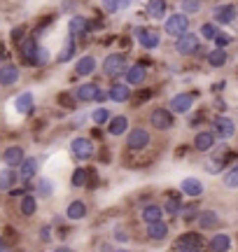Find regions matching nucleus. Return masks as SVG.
Instances as JSON below:
<instances>
[{"label": "nucleus", "instance_id": "51", "mask_svg": "<svg viewBox=\"0 0 238 252\" xmlns=\"http://www.w3.org/2000/svg\"><path fill=\"white\" fill-rule=\"evenodd\" d=\"M128 2H131V0H124V2H121V7H126V5H128Z\"/></svg>", "mask_w": 238, "mask_h": 252}, {"label": "nucleus", "instance_id": "37", "mask_svg": "<svg viewBox=\"0 0 238 252\" xmlns=\"http://www.w3.org/2000/svg\"><path fill=\"white\" fill-rule=\"evenodd\" d=\"M201 9V0H182V12L184 14H194Z\"/></svg>", "mask_w": 238, "mask_h": 252}, {"label": "nucleus", "instance_id": "7", "mask_svg": "<svg viewBox=\"0 0 238 252\" xmlns=\"http://www.w3.org/2000/svg\"><path fill=\"white\" fill-rule=\"evenodd\" d=\"M149 133H147V128H133L131 133H128V138H126V147L128 150H145L147 145H149Z\"/></svg>", "mask_w": 238, "mask_h": 252}, {"label": "nucleus", "instance_id": "28", "mask_svg": "<svg viewBox=\"0 0 238 252\" xmlns=\"http://www.w3.org/2000/svg\"><path fill=\"white\" fill-rule=\"evenodd\" d=\"M166 7H168L166 0H149V2H147V14H149L152 19H164L166 17Z\"/></svg>", "mask_w": 238, "mask_h": 252}, {"label": "nucleus", "instance_id": "8", "mask_svg": "<svg viewBox=\"0 0 238 252\" xmlns=\"http://www.w3.org/2000/svg\"><path fill=\"white\" fill-rule=\"evenodd\" d=\"M149 122H152V126H154L156 131H168V128L173 126V115H171V110L156 108V110H152Z\"/></svg>", "mask_w": 238, "mask_h": 252}, {"label": "nucleus", "instance_id": "19", "mask_svg": "<svg viewBox=\"0 0 238 252\" xmlns=\"http://www.w3.org/2000/svg\"><path fill=\"white\" fill-rule=\"evenodd\" d=\"M37 173V159L35 157H26L24 159V163L19 166V175H21V180H33Z\"/></svg>", "mask_w": 238, "mask_h": 252}, {"label": "nucleus", "instance_id": "46", "mask_svg": "<svg viewBox=\"0 0 238 252\" xmlns=\"http://www.w3.org/2000/svg\"><path fill=\"white\" fill-rule=\"evenodd\" d=\"M103 2H105V7L110 9V12H117V9L121 7V2H124V0H103Z\"/></svg>", "mask_w": 238, "mask_h": 252}, {"label": "nucleus", "instance_id": "41", "mask_svg": "<svg viewBox=\"0 0 238 252\" xmlns=\"http://www.w3.org/2000/svg\"><path fill=\"white\" fill-rule=\"evenodd\" d=\"M47 61H49V52H47L45 47H40L37 54H35V65H45Z\"/></svg>", "mask_w": 238, "mask_h": 252}, {"label": "nucleus", "instance_id": "9", "mask_svg": "<svg viewBox=\"0 0 238 252\" xmlns=\"http://www.w3.org/2000/svg\"><path fill=\"white\" fill-rule=\"evenodd\" d=\"M24 159H26V154H24V147H19V145H9L2 152V163L9 168H19L24 163Z\"/></svg>", "mask_w": 238, "mask_h": 252}, {"label": "nucleus", "instance_id": "49", "mask_svg": "<svg viewBox=\"0 0 238 252\" xmlns=\"http://www.w3.org/2000/svg\"><path fill=\"white\" fill-rule=\"evenodd\" d=\"M2 59H5V49H2V42H0V63H2Z\"/></svg>", "mask_w": 238, "mask_h": 252}, {"label": "nucleus", "instance_id": "16", "mask_svg": "<svg viewBox=\"0 0 238 252\" xmlns=\"http://www.w3.org/2000/svg\"><path fill=\"white\" fill-rule=\"evenodd\" d=\"M212 17H215L217 24L227 26V24H231V21L236 19V7H234V5H222V7H215Z\"/></svg>", "mask_w": 238, "mask_h": 252}, {"label": "nucleus", "instance_id": "25", "mask_svg": "<svg viewBox=\"0 0 238 252\" xmlns=\"http://www.w3.org/2000/svg\"><path fill=\"white\" fill-rule=\"evenodd\" d=\"M124 75H126V84H131V87H136V84H143V82H145V68H143V65H131V68H128L126 72H124Z\"/></svg>", "mask_w": 238, "mask_h": 252}, {"label": "nucleus", "instance_id": "26", "mask_svg": "<svg viewBox=\"0 0 238 252\" xmlns=\"http://www.w3.org/2000/svg\"><path fill=\"white\" fill-rule=\"evenodd\" d=\"M68 28H70V35L73 37H82V35H87V31H89V21L84 17H73L70 24H68Z\"/></svg>", "mask_w": 238, "mask_h": 252}, {"label": "nucleus", "instance_id": "34", "mask_svg": "<svg viewBox=\"0 0 238 252\" xmlns=\"http://www.w3.org/2000/svg\"><path fill=\"white\" fill-rule=\"evenodd\" d=\"M156 220H161V208L159 206H147L145 210H143V222H145V224H152V222H156Z\"/></svg>", "mask_w": 238, "mask_h": 252}, {"label": "nucleus", "instance_id": "13", "mask_svg": "<svg viewBox=\"0 0 238 252\" xmlns=\"http://www.w3.org/2000/svg\"><path fill=\"white\" fill-rule=\"evenodd\" d=\"M234 133H236L234 119H229V117H217L215 119V135H220L222 140H227V138H234Z\"/></svg>", "mask_w": 238, "mask_h": 252}, {"label": "nucleus", "instance_id": "4", "mask_svg": "<svg viewBox=\"0 0 238 252\" xmlns=\"http://www.w3.org/2000/svg\"><path fill=\"white\" fill-rule=\"evenodd\" d=\"M37 49H40V45H37L35 35L26 37V40H21L19 42V52H21V61L28 63V65H35V54Z\"/></svg>", "mask_w": 238, "mask_h": 252}, {"label": "nucleus", "instance_id": "44", "mask_svg": "<svg viewBox=\"0 0 238 252\" xmlns=\"http://www.w3.org/2000/svg\"><path fill=\"white\" fill-rule=\"evenodd\" d=\"M24 33H26V28H24V26H17L14 31H12V42H17V45H19V42L24 40Z\"/></svg>", "mask_w": 238, "mask_h": 252}, {"label": "nucleus", "instance_id": "35", "mask_svg": "<svg viewBox=\"0 0 238 252\" xmlns=\"http://www.w3.org/2000/svg\"><path fill=\"white\" fill-rule=\"evenodd\" d=\"M224 187H229V189H238V163L231 168L227 175H224Z\"/></svg>", "mask_w": 238, "mask_h": 252}, {"label": "nucleus", "instance_id": "3", "mask_svg": "<svg viewBox=\"0 0 238 252\" xmlns=\"http://www.w3.org/2000/svg\"><path fill=\"white\" fill-rule=\"evenodd\" d=\"M187 28H189V19L187 14H171V17L166 19V33L168 35H182L187 33Z\"/></svg>", "mask_w": 238, "mask_h": 252}, {"label": "nucleus", "instance_id": "12", "mask_svg": "<svg viewBox=\"0 0 238 252\" xmlns=\"http://www.w3.org/2000/svg\"><path fill=\"white\" fill-rule=\"evenodd\" d=\"M194 100H196V96H194V94H178V96L171 100V110H173V112L184 115V112H189V110H192Z\"/></svg>", "mask_w": 238, "mask_h": 252}, {"label": "nucleus", "instance_id": "42", "mask_svg": "<svg viewBox=\"0 0 238 252\" xmlns=\"http://www.w3.org/2000/svg\"><path fill=\"white\" fill-rule=\"evenodd\" d=\"M166 210H168L171 215H178V213H180V201H178V198H168V201H166Z\"/></svg>", "mask_w": 238, "mask_h": 252}, {"label": "nucleus", "instance_id": "40", "mask_svg": "<svg viewBox=\"0 0 238 252\" xmlns=\"http://www.w3.org/2000/svg\"><path fill=\"white\" fill-rule=\"evenodd\" d=\"M201 35L206 37V40H215V37H217V28H215V24H203Z\"/></svg>", "mask_w": 238, "mask_h": 252}, {"label": "nucleus", "instance_id": "27", "mask_svg": "<svg viewBox=\"0 0 238 252\" xmlns=\"http://www.w3.org/2000/svg\"><path fill=\"white\" fill-rule=\"evenodd\" d=\"M19 210H21V215H35V210H37V198L35 196H30V194H24L21 196V201H19Z\"/></svg>", "mask_w": 238, "mask_h": 252}, {"label": "nucleus", "instance_id": "23", "mask_svg": "<svg viewBox=\"0 0 238 252\" xmlns=\"http://www.w3.org/2000/svg\"><path fill=\"white\" fill-rule=\"evenodd\" d=\"M180 189H182V194H187V196H201L203 194V185L196 178H184L182 185H180Z\"/></svg>", "mask_w": 238, "mask_h": 252}, {"label": "nucleus", "instance_id": "10", "mask_svg": "<svg viewBox=\"0 0 238 252\" xmlns=\"http://www.w3.org/2000/svg\"><path fill=\"white\" fill-rule=\"evenodd\" d=\"M19 68L17 63H0V87H14L19 82Z\"/></svg>", "mask_w": 238, "mask_h": 252}, {"label": "nucleus", "instance_id": "31", "mask_svg": "<svg viewBox=\"0 0 238 252\" xmlns=\"http://www.w3.org/2000/svg\"><path fill=\"white\" fill-rule=\"evenodd\" d=\"M126 128H128V119L121 117V115H119V117H112L110 119V126H108V131H110L112 135H121Z\"/></svg>", "mask_w": 238, "mask_h": 252}, {"label": "nucleus", "instance_id": "17", "mask_svg": "<svg viewBox=\"0 0 238 252\" xmlns=\"http://www.w3.org/2000/svg\"><path fill=\"white\" fill-rule=\"evenodd\" d=\"M98 84H93V82H87V84H82L80 89L75 91V98L77 100H84V103H89V100H96L98 98Z\"/></svg>", "mask_w": 238, "mask_h": 252}, {"label": "nucleus", "instance_id": "39", "mask_svg": "<svg viewBox=\"0 0 238 252\" xmlns=\"http://www.w3.org/2000/svg\"><path fill=\"white\" fill-rule=\"evenodd\" d=\"M87 185V171L84 168H77L73 173V187H84Z\"/></svg>", "mask_w": 238, "mask_h": 252}, {"label": "nucleus", "instance_id": "15", "mask_svg": "<svg viewBox=\"0 0 238 252\" xmlns=\"http://www.w3.org/2000/svg\"><path fill=\"white\" fill-rule=\"evenodd\" d=\"M196 224L201 226L203 231H208V229H215V226L220 224V215L215 213V210H203L196 215Z\"/></svg>", "mask_w": 238, "mask_h": 252}, {"label": "nucleus", "instance_id": "32", "mask_svg": "<svg viewBox=\"0 0 238 252\" xmlns=\"http://www.w3.org/2000/svg\"><path fill=\"white\" fill-rule=\"evenodd\" d=\"M208 63H210L212 68H222V65L227 63V52H224V47L212 49L210 54H208Z\"/></svg>", "mask_w": 238, "mask_h": 252}, {"label": "nucleus", "instance_id": "2", "mask_svg": "<svg viewBox=\"0 0 238 252\" xmlns=\"http://www.w3.org/2000/svg\"><path fill=\"white\" fill-rule=\"evenodd\" d=\"M175 52L182 54V56L196 54V52H199V37L194 35V33H182V35H178V40H175Z\"/></svg>", "mask_w": 238, "mask_h": 252}, {"label": "nucleus", "instance_id": "29", "mask_svg": "<svg viewBox=\"0 0 238 252\" xmlns=\"http://www.w3.org/2000/svg\"><path fill=\"white\" fill-rule=\"evenodd\" d=\"M208 248H210L212 252H224L231 248V238L227 234H217L210 238V243H208Z\"/></svg>", "mask_w": 238, "mask_h": 252}, {"label": "nucleus", "instance_id": "6", "mask_svg": "<svg viewBox=\"0 0 238 252\" xmlns=\"http://www.w3.org/2000/svg\"><path fill=\"white\" fill-rule=\"evenodd\" d=\"M201 245H203V236L201 234H196V231H187V234H182L178 241H175V250L189 252V250H199Z\"/></svg>", "mask_w": 238, "mask_h": 252}, {"label": "nucleus", "instance_id": "36", "mask_svg": "<svg viewBox=\"0 0 238 252\" xmlns=\"http://www.w3.org/2000/svg\"><path fill=\"white\" fill-rule=\"evenodd\" d=\"M93 124H105V122H110V110H105V108H98V110H93Z\"/></svg>", "mask_w": 238, "mask_h": 252}, {"label": "nucleus", "instance_id": "24", "mask_svg": "<svg viewBox=\"0 0 238 252\" xmlns=\"http://www.w3.org/2000/svg\"><path fill=\"white\" fill-rule=\"evenodd\" d=\"M96 70V59L93 56H82L77 65H75V75H80V77H87V75H91Z\"/></svg>", "mask_w": 238, "mask_h": 252}, {"label": "nucleus", "instance_id": "38", "mask_svg": "<svg viewBox=\"0 0 238 252\" xmlns=\"http://www.w3.org/2000/svg\"><path fill=\"white\" fill-rule=\"evenodd\" d=\"M52 189H54V185H52V180H47V178H42V180L37 182V194L40 196H49Z\"/></svg>", "mask_w": 238, "mask_h": 252}, {"label": "nucleus", "instance_id": "48", "mask_svg": "<svg viewBox=\"0 0 238 252\" xmlns=\"http://www.w3.org/2000/svg\"><path fill=\"white\" fill-rule=\"evenodd\" d=\"M42 241H45V243L49 241V229H42Z\"/></svg>", "mask_w": 238, "mask_h": 252}, {"label": "nucleus", "instance_id": "45", "mask_svg": "<svg viewBox=\"0 0 238 252\" xmlns=\"http://www.w3.org/2000/svg\"><path fill=\"white\" fill-rule=\"evenodd\" d=\"M194 215H196V206H189V208H184L182 210V217H184V222H192Z\"/></svg>", "mask_w": 238, "mask_h": 252}, {"label": "nucleus", "instance_id": "14", "mask_svg": "<svg viewBox=\"0 0 238 252\" xmlns=\"http://www.w3.org/2000/svg\"><path fill=\"white\" fill-rule=\"evenodd\" d=\"M19 175L17 168H9V166H5L2 171H0V191H12L14 189V185L19 182Z\"/></svg>", "mask_w": 238, "mask_h": 252}, {"label": "nucleus", "instance_id": "22", "mask_svg": "<svg viewBox=\"0 0 238 252\" xmlns=\"http://www.w3.org/2000/svg\"><path fill=\"white\" fill-rule=\"evenodd\" d=\"M147 236L152 238V241H164L166 236H168V224L161 222V220H156L152 224H147Z\"/></svg>", "mask_w": 238, "mask_h": 252}, {"label": "nucleus", "instance_id": "18", "mask_svg": "<svg viewBox=\"0 0 238 252\" xmlns=\"http://www.w3.org/2000/svg\"><path fill=\"white\" fill-rule=\"evenodd\" d=\"M194 147H196L199 152H210L212 147H215V133H210V131L196 133V138H194Z\"/></svg>", "mask_w": 238, "mask_h": 252}, {"label": "nucleus", "instance_id": "43", "mask_svg": "<svg viewBox=\"0 0 238 252\" xmlns=\"http://www.w3.org/2000/svg\"><path fill=\"white\" fill-rule=\"evenodd\" d=\"M59 103H61V105H65V108L75 110V98H73V96H68V94H61V96H59Z\"/></svg>", "mask_w": 238, "mask_h": 252}, {"label": "nucleus", "instance_id": "1", "mask_svg": "<svg viewBox=\"0 0 238 252\" xmlns=\"http://www.w3.org/2000/svg\"><path fill=\"white\" fill-rule=\"evenodd\" d=\"M103 72L108 77H117L121 72H126V54H108L103 61Z\"/></svg>", "mask_w": 238, "mask_h": 252}, {"label": "nucleus", "instance_id": "20", "mask_svg": "<svg viewBox=\"0 0 238 252\" xmlns=\"http://www.w3.org/2000/svg\"><path fill=\"white\" fill-rule=\"evenodd\" d=\"M128 87H131V84H112L110 89H108L110 100H115V103H126V100L131 98V91H128Z\"/></svg>", "mask_w": 238, "mask_h": 252}, {"label": "nucleus", "instance_id": "50", "mask_svg": "<svg viewBox=\"0 0 238 252\" xmlns=\"http://www.w3.org/2000/svg\"><path fill=\"white\" fill-rule=\"evenodd\" d=\"M7 248V243H5V238H0V250H5Z\"/></svg>", "mask_w": 238, "mask_h": 252}, {"label": "nucleus", "instance_id": "11", "mask_svg": "<svg viewBox=\"0 0 238 252\" xmlns=\"http://www.w3.org/2000/svg\"><path fill=\"white\" fill-rule=\"evenodd\" d=\"M136 35H138V42L145 47V49H156V47H159V42H161L159 33H156V31H152V28H138Z\"/></svg>", "mask_w": 238, "mask_h": 252}, {"label": "nucleus", "instance_id": "21", "mask_svg": "<svg viewBox=\"0 0 238 252\" xmlns=\"http://www.w3.org/2000/svg\"><path fill=\"white\" fill-rule=\"evenodd\" d=\"M14 110H17L19 115H28V112L33 110V94H30V91L19 94L17 98H14Z\"/></svg>", "mask_w": 238, "mask_h": 252}, {"label": "nucleus", "instance_id": "33", "mask_svg": "<svg viewBox=\"0 0 238 252\" xmlns=\"http://www.w3.org/2000/svg\"><path fill=\"white\" fill-rule=\"evenodd\" d=\"M75 54V37L70 35L68 40H65V45L61 47V54H59V63H65V61H70Z\"/></svg>", "mask_w": 238, "mask_h": 252}, {"label": "nucleus", "instance_id": "5", "mask_svg": "<svg viewBox=\"0 0 238 252\" xmlns=\"http://www.w3.org/2000/svg\"><path fill=\"white\" fill-rule=\"evenodd\" d=\"M70 152H73V157H75V159H80V161H84V159H91L93 143L89 140V138H75L73 143H70Z\"/></svg>", "mask_w": 238, "mask_h": 252}, {"label": "nucleus", "instance_id": "30", "mask_svg": "<svg viewBox=\"0 0 238 252\" xmlns=\"http://www.w3.org/2000/svg\"><path fill=\"white\" fill-rule=\"evenodd\" d=\"M65 215H68V220H82L84 215H87V206H84V201H73L70 206H68V210H65Z\"/></svg>", "mask_w": 238, "mask_h": 252}, {"label": "nucleus", "instance_id": "47", "mask_svg": "<svg viewBox=\"0 0 238 252\" xmlns=\"http://www.w3.org/2000/svg\"><path fill=\"white\" fill-rule=\"evenodd\" d=\"M215 42H217V47H227V45L231 42V40H229L227 35H220V33H217V37H215Z\"/></svg>", "mask_w": 238, "mask_h": 252}]
</instances>
